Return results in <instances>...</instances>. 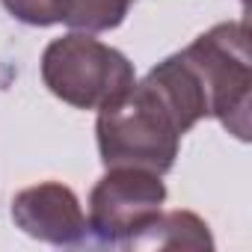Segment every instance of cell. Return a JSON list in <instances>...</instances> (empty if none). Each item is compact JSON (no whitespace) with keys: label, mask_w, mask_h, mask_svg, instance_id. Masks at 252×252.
<instances>
[{"label":"cell","mask_w":252,"mask_h":252,"mask_svg":"<svg viewBox=\"0 0 252 252\" xmlns=\"http://www.w3.org/2000/svg\"><path fill=\"white\" fill-rule=\"evenodd\" d=\"M211 116L208 89L184 51L158 63L122 98L98 110L95 134L101 163L163 175L175 166L178 143Z\"/></svg>","instance_id":"1"},{"label":"cell","mask_w":252,"mask_h":252,"mask_svg":"<svg viewBox=\"0 0 252 252\" xmlns=\"http://www.w3.org/2000/svg\"><path fill=\"white\" fill-rule=\"evenodd\" d=\"M42 80L60 101L80 110H101L128 92L137 74L122 51L86 33H68L45 48Z\"/></svg>","instance_id":"2"},{"label":"cell","mask_w":252,"mask_h":252,"mask_svg":"<svg viewBox=\"0 0 252 252\" xmlns=\"http://www.w3.org/2000/svg\"><path fill=\"white\" fill-rule=\"evenodd\" d=\"M184 54L196 65L208 98L211 116L234 134L237 140H249V86H252V60H249V30L246 21H225L193 39Z\"/></svg>","instance_id":"3"},{"label":"cell","mask_w":252,"mask_h":252,"mask_svg":"<svg viewBox=\"0 0 252 252\" xmlns=\"http://www.w3.org/2000/svg\"><path fill=\"white\" fill-rule=\"evenodd\" d=\"M166 187L160 175L134 169V166H110V172L89 193V231L101 246L134 249L140 234L163 211Z\"/></svg>","instance_id":"4"},{"label":"cell","mask_w":252,"mask_h":252,"mask_svg":"<svg viewBox=\"0 0 252 252\" xmlns=\"http://www.w3.org/2000/svg\"><path fill=\"white\" fill-rule=\"evenodd\" d=\"M12 220L24 234L54 246H80L89 237V222L74 190L60 181L21 190L12 199Z\"/></svg>","instance_id":"5"},{"label":"cell","mask_w":252,"mask_h":252,"mask_svg":"<svg viewBox=\"0 0 252 252\" xmlns=\"http://www.w3.org/2000/svg\"><path fill=\"white\" fill-rule=\"evenodd\" d=\"M134 249H214V237L196 214L160 211L155 222L140 234Z\"/></svg>","instance_id":"6"},{"label":"cell","mask_w":252,"mask_h":252,"mask_svg":"<svg viewBox=\"0 0 252 252\" xmlns=\"http://www.w3.org/2000/svg\"><path fill=\"white\" fill-rule=\"evenodd\" d=\"M131 3L134 0H54V18L83 33H104L125 21Z\"/></svg>","instance_id":"7"},{"label":"cell","mask_w":252,"mask_h":252,"mask_svg":"<svg viewBox=\"0 0 252 252\" xmlns=\"http://www.w3.org/2000/svg\"><path fill=\"white\" fill-rule=\"evenodd\" d=\"M6 12L30 27H51L57 24L54 18V0H0Z\"/></svg>","instance_id":"8"}]
</instances>
